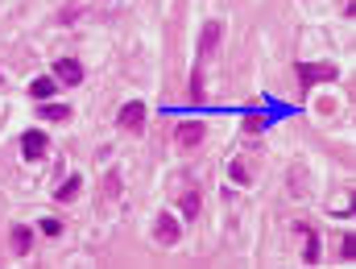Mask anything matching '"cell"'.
Wrapping results in <instances>:
<instances>
[{"mask_svg": "<svg viewBox=\"0 0 356 269\" xmlns=\"http://www.w3.org/2000/svg\"><path fill=\"white\" fill-rule=\"evenodd\" d=\"M145 116H149V112H145V104H141V99H129V104L120 108L116 124H120L124 133H141V129H145Z\"/></svg>", "mask_w": 356, "mask_h": 269, "instance_id": "6da1fadb", "label": "cell"}, {"mask_svg": "<svg viewBox=\"0 0 356 269\" xmlns=\"http://www.w3.org/2000/svg\"><path fill=\"white\" fill-rule=\"evenodd\" d=\"M46 145H50V137H46L42 129H29V133H21V158H25V162H38V158L46 154Z\"/></svg>", "mask_w": 356, "mask_h": 269, "instance_id": "7a4b0ae2", "label": "cell"}, {"mask_svg": "<svg viewBox=\"0 0 356 269\" xmlns=\"http://www.w3.org/2000/svg\"><path fill=\"white\" fill-rule=\"evenodd\" d=\"M336 75H340V71H336L332 63H302V67H298V79H302V88H311L315 79H323V83H327V79H336Z\"/></svg>", "mask_w": 356, "mask_h": 269, "instance_id": "3957f363", "label": "cell"}, {"mask_svg": "<svg viewBox=\"0 0 356 269\" xmlns=\"http://www.w3.org/2000/svg\"><path fill=\"white\" fill-rule=\"evenodd\" d=\"M178 236H182L178 220H175V215H166V211H162V215L154 220V241H158V245H178Z\"/></svg>", "mask_w": 356, "mask_h": 269, "instance_id": "277c9868", "label": "cell"}, {"mask_svg": "<svg viewBox=\"0 0 356 269\" xmlns=\"http://www.w3.org/2000/svg\"><path fill=\"white\" fill-rule=\"evenodd\" d=\"M54 79L67 83V88H79V83H83V67H79L75 58H58V63H54Z\"/></svg>", "mask_w": 356, "mask_h": 269, "instance_id": "5b68a950", "label": "cell"}, {"mask_svg": "<svg viewBox=\"0 0 356 269\" xmlns=\"http://www.w3.org/2000/svg\"><path fill=\"white\" fill-rule=\"evenodd\" d=\"M199 141H203V124H199V120H182V124H178V145H182V149H195Z\"/></svg>", "mask_w": 356, "mask_h": 269, "instance_id": "8992f818", "label": "cell"}, {"mask_svg": "<svg viewBox=\"0 0 356 269\" xmlns=\"http://www.w3.org/2000/svg\"><path fill=\"white\" fill-rule=\"evenodd\" d=\"M8 245H13V253H17V257H25V253L33 249V228L17 224V228H13V236H8Z\"/></svg>", "mask_w": 356, "mask_h": 269, "instance_id": "52a82bcc", "label": "cell"}, {"mask_svg": "<svg viewBox=\"0 0 356 269\" xmlns=\"http://www.w3.org/2000/svg\"><path fill=\"white\" fill-rule=\"evenodd\" d=\"M220 33H224V29H220V21H211V25H203V42H199V63H203V58H207V54L216 50V42H220Z\"/></svg>", "mask_w": 356, "mask_h": 269, "instance_id": "ba28073f", "label": "cell"}, {"mask_svg": "<svg viewBox=\"0 0 356 269\" xmlns=\"http://www.w3.org/2000/svg\"><path fill=\"white\" fill-rule=\"evenodd\" d=\"M178 211H182L186 220H195V215H199V190H195V186H186V190L178 195Z\"/></svg>", "mask_w": 356, "mask_h": 269, "instance_id": "9c48e42d", "label": "cell"}, {"mask_svg": "<svg viewBox=\"0 0 356 269\" xmlns=\"http://www.w3.org/2000/svg\"><path fill=\"white\" fill-rule=\"evenodd\" d=\"M54 83H58L54 75H42V79L29 83V95H33V99H50V95H54Z\"/></svg>", "mask_w": 356, "mask_h": 269, "instance_id": "30bf717a", "label": "cell"}, {"mask_svg": "<svg viewBox=\"0 0 356 269\" xmlns=\"http://www.w3.org/2000/svg\"><path fill=\"white\" fill-rule=\"evenodd\" d=\"M302 232H307V228H302ZM319 249H323V245H319V232H307V245H302V261H307V266H315V261H319Z\"/></svg>", "mask_w": 356, "mask_h": 269, "instance_id": "8fae6325", "label": "cell"}, {"mask_svg": "<svg viewBox=\"0 0 356 269\" xmlns=\"http://www.w3.org/2000/svg\"><path fill=\"white\" fill-rule=\"evenodd\" d=\"M79 186H83V179H67L58 190H54V199H58V203H71V199L79 195Z\"/></svg>", "mask_w": 356, "mask_h": 269, "instance_id": "7c38bea8", "label": "cell"}, {"mask_svg": "<svg viewBox=\"0 0 356 269\" xmlns=\"http://www.w3.org/2000/svg\"><path fill=\"white\" fill-rule=\"evenodd\" d=\"M42 116L46 120H67V104H42Z\"/></svg>", "mask_w": 356, "mask_h": 269, "instance_id": "4fadbf2b", "label": "cell"}, {"mask_svg": "<svg viewBox=\"0 0 356 269\" xmlns=\"http://www.w3.org/2000/svg\"><path fill=\"white\" fill-rule=\"evenodd\" d=\"M340 253H344V261H356V236H353V232L344 236V245H340Z\"/></svg>", "mask_w": 356, "mask_h": 269, "instance_id": "5bb4252c", "label": "cell"}, {"mask_svg": "<svg viewBox=\"0 0 356 269\" xmlns=\"http://www.w3.org/2000/svg\"><path fill=\"white\" fill-rule=\"evenodd\" d=\"M42 232H46V236H63V224H58V220H42Z\"/></svg>", "mask_w": 356, "mask_h": 269, "instance_id": "9a60e30c", "label": "cell"}, {"mask_svg": "<svg viewBox=\"0 0 356 269\" xmlns=\"http://www.w3.org/2000/svg\"><path fill=\"white\" fill-rule=\"evenodd\" d=\"M232 179H236V182H249V170H245V162H232Z\"/></svg>", "mask_w": 356, "mask_h": 269, "instance_id": "2e32d148", "label": "cell"}]
</instances>
